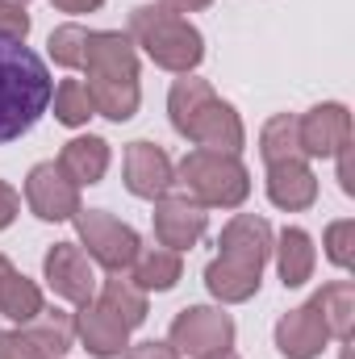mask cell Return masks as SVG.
I'll return each instance as SVG.
<instances>
[{
    "instance_id": "1",
    "label": "cell",
    "mask_w": 355,
    "mask_h": 359,
    "mask_svg": "<svg viewBox=\"0 0 355 359\" xmlns=\"http://www.w3.org/2000/svg\"><path fill=\"white\" fill-rule=\"evenodd\" d=\"M55 80L46 63L25 46V38L0 34V142H13L38 126L51 109Z\"/></svg>"
},
{
    "instance_id": "2",
    "label": "cell",
    "mask_w": 355,
    "mask_h": 359,
    "mask_svg": "<svg viewBox=\"0 0 355 359\" xmlns=\"http://www.w3.org/2000/svg\"><path fill=\"white\" fill-rule=\"evenodd\" d=\"M84 88L92 109L109 121H130L138 109V59L126 34H88L84 38Z\"/></svg>"
},
{
    "instance_id": "3",
    "label": "cell",
    "mask_w": 355,
    "mask_h": 359,
    "mask_svg": "<svg viewBox=\"0 0 355 359\" xmlns=\"http://www.w3.org/2000/svg\"><path fill=\"white\" fill-rule=\"evenodd\" d=\"M272 251V230L264 217H234L222 234V255L209 264L205 284L217 301H247L260 292V271Z\"/></svg>"
},
{
    "instance_id": "4",
    "label": "cell",
    "mask_w": 355,
    "mask_h": 359,
    "mask_svg": "<svg viewBox=\"0 0 355 359\" xmlns=\"http://www.w3.org/2000/svg\"><path fill=\"white\" fill-rule=\"evenodd\" d=\"M172 126L201 151H226L234 155L243 147V126L230 104H222L205 80H176L172 88Z\"/></svg>"
},
{
    "instance_id": "5",
    "label": "cell",
    "mask_w": 355,
    "mask_h": 359,
    "mask_svg": "<svg viewBox=\"0 0 355 359\" xmlns=\"http://www.w3.org/2000/svg\"><path fill=\"white\" fill-rule=\"evenodd\" d=\"M130 34H134V42H138L159 67H168V72H184V76H188V72L201 63V55H205L201 34H196L180 13L163 8V4H142V8H134Z\"/></svg>"
},
{
    "instance_id": "6",
    "label": "cell",
    "mask_w": 355,
    "mask_h": 359,
    "mask_svg": "<svg viewBox=\"0 0 355 359\" xmlns=\"http://www.w3.org/2000/svg\"><path fill=\"white\" fill-rule=\"evenodd\" d=\"M180 184L188 188L184 196H192L196 205H222V209L243 205L251 192L247 168L226 151H192L180 163Z\"/></svg>"
},
{
    "instance_id": "7",
    "label": "cell",
    "mask_w": 355,
    "mask_h": 359,
    "mask_svg": "<svg viewBox=\"0 0 355 359\" xmlns=\"http://www.w3.org/2000/svg\"><path fill=\"white\" fill-rule=\"evenodd\" d=\"M76 226H80V238L88 247V259H96L100 268L126 271L138 259V234L130 226H121L117 217H109L100 209H80Z\"/></svg>"
},
{
    "instance_id": "8",
    "label": "cell",
    "mask_w": 355,
    "mask_h": 359,
    "mask_svg": "<svg viewBox=\"0 0 355 359\" xmlns=\"http://www.w3.org/2000/svg\"><path fill=\"white\" fill-rule=\"evenodd\" d=\"M230 343H234V322L222 309L192 305L172 322V347L184 351V355L201 359V355H213V351H226Z\"/></svg>"
},
{
    "instance_id": "9",
    "label": "cell",
    "mask_w": 355,
    "mask_h": 359,
    "mask_svg": "<svg viewBox=\"0 0 355 359\" xmlns=\"http://www.w3.org/2000/svg\"><path fill=\"white\" fill-rule=\"evenodd\" d=\"M25 201L42 222H63L80 213V192L76 184L59 172V163H38L25 180Z\"/></svg>"
},
{
    "instance_id": "10",
    "label": "cell",
    "mask_w": 355,
    "mask_h": 359,
    "mask_svg": "<svg viewBox=\"0 0 355 359\" xmlns=\"http://www.w3.org/2000/svg\"><path fill=\"white\" fill-rule=\"evenodd\" d=\"M176 184L172 159L155 147V142H130L126 147V188L142 201H159L168 196V188Z\"/></svg>"
},
{
    "instance_id": "11",
    "label": "cell",
    "mask_w": 355,
    "mask_h": 359,
    "mask_svg": "<svg viewBox=\"0 0 355 359\" xmlns=\"http://www.w3.org/2000/svg\"><path fill=\"white\" fill-rule=\"evenodd\" d=\"M205 205H196L192 196H159L155 209V238L168 251H184L205 234Z\"/></svg>"
},
{
    "instance_id": "12",
    "label": "cell",
    "mask_w": 355,
    "mask_h": 359,
    "mask_svg": "<svg viewBox=\"0 0 355 359\" xmlns=\"http://www.w3.org/2000/svg\"><path fill=\"white\" fill-rule=\"evenodd\" d=\"M46 280H51L55 297L76 301V305H88L92 292H96L92 264H88V255H84L76 243H59V247L46 255Z\"/></svg>"
},
{
    "instance_id": "13",
    "label": "cell",
    "mask_w": 355,
    "mask_h": 359,
    "mask_svg": "<svg viewBox=\"0 0 355 359\" xmlns=\"http://www.w3.org/2000/svg\"><path fill=\"white\" fill-rule=\"evenodd\" d=\"M297 142L305 155H335L351 142V117L343 104H318L305 121H297Z\"/></svg>"
},
{
    "instance_id": "14",
    "label": "cell",
    "mask_w": 355,
    "mask_h": 359,
    "mask_svg": "<svg viewBox=\"0 0 355 359\" xmlns=\"http://www.w3.org/2000/svg\"><path fill=\"white\" fill-rule=\"evenodd\" d=\"M326 334H330V330H326V322H322V309H318V301H309L305 309L288 313V318L276 326V347L288 359H314V355H322Z\"/></svg>"
},
{
    "instance_id": "15",
    "label": "cell",
    "mask_w": 355,
    "mask_h": 359,
    "mask_svg": "<svg viewBox=\"0 0 355 359\" xmlns=\"http://www.w3.org/2000/svg\"><path fill=\"white\" fill-rule=\"evenodd\" d=\"M267 196H272V205H280V209H309V205H314L318 180H314V172L301 163V155L280 159V163H267Z\"/></svg>"
},
{
    "instance_id": "16",
    "label": "cell",
    "mask_w": 355,
    "mask_h": 359,
    "mask_svg": "<svg viewBox=\"0 0 355 359\" xmlns=\"http://www.w3.org/2000/svg\"><path fill=\"white\" fill-rule=\"evenodd\" d=\"M76 322V334L84 339V347H88L96 359H117L121 351H126V326L113 318V313H105L100 305H80V313L72 318Z\"/></svg>"
},
{
    "instance_id": "17",
    "label": "cell",
    "mask_w": 355,
    "mask_h": 359,
    "mask_svg": "<svg viewBox=\"0 0 355 359\" xmlns=\"http://www.w3.org/2000/svg\"><path fill=\"white\" fill-rule=\"evenodd\" d=\"M105 168H109V142L92 138V134L88 138H72L63 147V155H59V172L72 180L76 188L80 184H100Z\"/></svg>"
},
{
    "instance_id": "18",
    "label": "cell",
    "mask_w": 355,
    "mask_h": 359,
    "mask_svg": "<svg viewBox=\"0 0 355 359\" xmlns=\"http://www.w3.org/2000/svg\"><path fill=\"white\" fill-rule=\"evenodd\" d=\"M0 313L13 322H34L42 313V292L34 280H25L21 271H13V264L0 255Z\"/></svg>"
},
{
    "instance_id": "19",
    "label": "cell",
    "mask_w": 355,
    "mask_h": 359,
    "mask_svg": "<svg viewBox=\"0 0 355 359\" xmlns=\"http://www.w3.org/2000/svg\"><path fill=\"white\" fill-rule=\"evenodd\" d=\"M29 330V343L38 347V355L42 359H59L67 347H72V334H76V322L63 313V309H42L34 322H25Z\"/></svg>"
},
{
    "instance_id": "20",
    "label": "cell",
    "mask_w": 355,
    "mask_h": 359,
    "mask_svg": "<svg viewBox=\"0 0 355 359\" xmlns=\"http://www.w3.org/2000/svg\"><path fill=\"white\" fill-rule=\"evenodd\" d=\"M134 268V288H142V292H168L172 284L180 280V251H168V247H155V251H138V259L130 264Z\"/></svg>"
},
{
    "instance_id": "21",
    "label": "cell",
    "mask_w": 355,
    "mask_h": 359,
    "mask_svg": "<svg viewBox=\"0 0 355 359\" xmlns=\"http://www.w3.org/2000/svg\"><path fill=\"white\" fill-rule=\"evenodd\" d=\"M100 309H105V313H113L126 330H134V326H142V322H147V297H142V288H134V284H130V280H121V276L105 280Z\"/></svg>"
},
{
    "instance_id": "22",
    "label": "cell",
    "mask_w": 355,
    "mask_h": 359,
    "mask_svg": "<svg viewBox=\"0 0 355 359\" xmlns=\"http://www.w3.org/2000/svg\"><path fill=\"white\" fill-rule=\"evenodd\" d=\"M314 271V243L305 230H284L280 234V280L284 288H297L305 284Z\"/></svg>"
},
{
    "instance_id": "23",
    "label": "cell",
    "mask_w": 355,
    "mask_h": 359,
    "mask_svg": "<svg viewBox=\"0 0 355 359\" xmlns=\"http://www.w3.org/2000/svg\"><path fill=\"white\" fill-rule=\"evenodd\" d=\"M314 301H318V309H322L326 330L339 334V339H347V334H351V284H330V288L318 292Z\"/></svg>"
},
{
    "instance_id": "24",
    "label": "cell",
    "mask_w": 355,
    "mask_h": 359,
    "mask_svg": "<svg viewBox=\"0 0 355 359\" xmlns=\"http://www.w3.org/2000/svg\"><path fill=\"white\" fill-rule=\"evenodd\" d=\"M51 100H55V117H59L63 126H84L92 113H96V109H92L88 88H84L80 80H63Z\"/></svg>"
},
{
    "instance_id": "25",
    "label": "cell",
    "mask_w": 355,
    "mask_h": 359,
    "mask_svg": "<svg viewBox=\"0 0 355 359\" xmlns=\"http://www.w3.org/2000/svg\"><path fill=\"white\" fill-rule=\"evenodd\" d=\"M293 155H301L297 121H293V117H276V121H267V130H264V159H267V163H280V159H293Z\"/></svg>"
},
{
    "instance_id": "26",
    "label": "cell",
    "mask_w": 355,
    "mask_h": 359,
    "mask_svg": "<svg viewBox=\"0 0 355 359\" xmlns=\"http://www.w3.org/2000/svg\"><path fill=\"white\" fill-rule=\"evenodd\" d=\"M84 38H88V29H80V25H59V29L51 34V55H55V63L80 67V59H84Z\"/></svg>"
},
{
    "instance_id": "27",
    "label": "cell",
    "mask_w": 355,
    "mask_h": 359,
    "mask_svg": "<svg viewBox=\"0 0 355 359\" xmlns=\"http://www.w3.org/2000/svg\"><path fill=\"white\" fill-rule=\"evenodd\" d=\"M0 34H13V38H25L29 34V17L21 4H4L0 0Z\"/></svg>"
},
{
    "instance_id": "28",
    "label": "cell",
    "mask_w": 355,
    "mask_h": 359,
    "mask_svg": "<svg viewBox=\"0 0 355 359\" xmlns=\"http://www.w3.org/2000/svg\"><path fill=\"white\" fill-rule=\"evenodd\" d=\"M351 234H355L351 222H335V226H330V259H335L339 268L351 264V251H347V238H351Z\"/></svg>"
},
{
    "instance_id": "29",
    "label": "cell",
    "mask_w": 355,
    "mask_h": 359,
    "mask_svg": "<svg viewBox=\"0 0 355 359\" xmlns=\"http://www.w3.org/2000/svg\"><path fill=\"white\" fill-rule=\"evenodd\" d=\"M0 359H42L29 334H0Z\"/></svg>"
},
{
    "instance_id": "30",
    "label": "cell",
    "mask_w": 355,
    "mask_h": 359,
    "mask_svg": "<svg viewBox=\"0 0 355 359\" xmlns=\"http://www.w3.org/2000/svg\"><path fill=\"white\" fill-rule=\"evenodd\" d=\"M126 359H180L168 343H138V347H130Z\"/></svg>"
},
{
    "instance_id": "31",
    "label": "cell",
    "mask_w": 355,
    "mask_h": 359,
    "mask_svg": "<svg viewBox=\"0 0 355 359\" xmlns=\"http://www.w3.org/2000/svg\"><path fill=\"white\" fill-rule=\"evenodd\" d=\"M17 205H21V196H17V192H13V188L0 180V230H4V226L17 217Z\"/></svg>"
},
{
    "instance_id": "32",
    "label": "cell",
    "mask_w": 355,
    "mask_h": 359,
    "mask_svg": "<svg viewBox=\"0 0 355 359\" xmlns=\"http://www.w3.org/2000/svg\"><path fill=\"white\" fill-rule=\"evenodd\" d=\"M63 13H92V8H100L105 0H55Z\"/></svg>"
},
{
    "instance_id": "33",
    "label": "cell",
    "mask_w": 355,
    "mask_h": 359,
    "mask_svg": "<svg viewBox=\"0 0 355 359\" xmlns=\"http://www.w3.org/2000/svg\"><path fill=\"white\" fill-rule=\"evenodd\" d=\"M205 4H213V0H163V8H172V13H196Z\"/></svg>"
},
{
    "instance_id": "34",
    "label": "cell",
    "mask_w": 355,
    "mask_h": 359,
    "mask_svg": "<svg viewBox=\"0 0 355 359\" xmlns=\"http://www.w3.org/2000/svg\"><path fill=\"white\" fill-rule=\"evenodd\" d=\"M201 359H239V355H234V351L226 347V351H213V355H201Z\"/></svg>"
},
{
    "instance_id": "35",
    "label": "cell",
    "mask_w": 355,
    "mask_h": 359,
    "mask_svg": "<svg viewBox=\"0 0 355 359\" xmlns=\"http://www.w3.org/2000/svg\"><path fill=\"white\" fill-rule=\"evenodd\" d=\"M13 4H21V8H25V0H13Z\"/></svg>"
}]
</instances>
